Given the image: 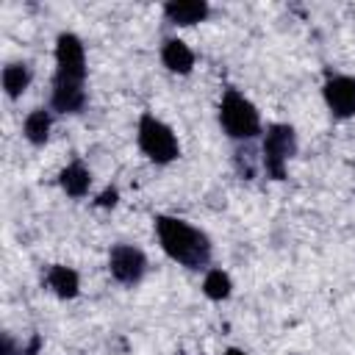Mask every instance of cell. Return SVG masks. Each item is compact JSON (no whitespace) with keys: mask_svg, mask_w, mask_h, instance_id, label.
<instances>
[{"mask_svg":"<svg viewBox=\"0 0 355 355\" xmlns=\"http://www.w3.org/2000/svg\"><path fill=\"white\" fill-rule=\"evenodd\" d=\"M222 355H250V352H244L241 347H227V349H225Z\"/></svg>","mask_w":355,"mask_h":355,"instance_id":"d6986e66","label":"cell"},{"mask_svg":"<svg viewBox=\"0 0 355 355\" xmlns=\"http://www.w3.org/2000/svg\"><path fill=\"white\" fill-rule=\"evenodd\" d=\"M250 144H252V141H250ZM250 144H239L236 153H233V166H236V172H239L244 180H252V178L258 175V169H261V153L255 155V150H252Z\"/></svg>","mask_w":355,"mask_h":355,"instance_id":"2e32d148","label":"cell"},{"mask_svg":"<svg viewBox=\"0 0 355 355\" xmlns=\"http://www.w3.org/2000/svg\"><path fill=\"white\" fill-rule=\"evenodd\" d=\"M297 130L288 122H269L261 133V169L272 180H286L288 161L297 155Z\"/></svg>","mask_w":355,"mask_h":355,"instance_id":"277c9868","label":"cell"},{"mask_svg":"<svg viewBox=\"0 0 355 355\" xmlns=\"http://www.w3.org/2000/svg\"><path fill=\"white\" fill-rule=\"evenodd\" d=\"M147 269H150V261L141 247L119 241L108 250V275L114 283H119L125 288H136L144 280Z\"/></svg>","mask_w":355,"mask_h":355,"instance_id":"8992f818","label":"cell"},{"mask_svg":"<svg viewBox=\"0 0 355 355\" xmlns=\"http://www.w3.org/2000/svg\"><path fill=\"white\" fill-rule=\"evenodd\" d=\"M164 19L175 28H191L211 17V3L205 0H169L164 3Z\"/></svg>","mask_w":355,"mask_h":355,"instance_id":"9c48e42d","label":"cell"},{"mask_svg":"<svg viewBox=\"0 0 355 355\" xmlns=\"http://www.w3.org/2000/svg\"><path fill=\"white\" fill-rule=\"evenodd\" d=\"M0 83L8 100H19L33 83V67L28 61H8L0 72Z\"/></svg>","mask_w":355,"mask_h":355,"instance_id":"4fadbf2b","label":"cell"},{"mask_svg":"<svg viewBox=\"0 0 355 355\" xmlns=\"http://www.w3.org/2000/svg\"><path fill=\"white\" fill-rule=\"evenodd\" d=\"M153 230L158 239V247L169 261L186 269H211L214 258V244L205 230L197 225L172 216V214H155L153 216Z\"/></svg>","mask_w":355,"mask_h":355,"instance_id":"6da1fadb","label":"cell"},{"mask_svg":"<svg viewBox=\"0 0 355 355\" xmlns=\"http://www.w3.org/2000/svg\"><path fill=\"white\" fill-rule=\"evenodd\" d=\"M89 105V92L86 83H67V80H53L50 83V108L53 114H83V108Z\"/></svg>","mask_w":355,"mask_h":355,"instance_id":"ba28073f","label":"cell"},{"mask_svg":"<svg viewBox=\"0 0 355 355\" xmlns=\"http://www.w3.org/2000/svg\"><path fill=\"white\" fill-rule=\"evenodd\" d=\"M136 147L147 161H153L158 166H166L180 158L178 133L172 130V125H166L161 116H155L150 111H144L136 122Z\"/></svg>","mask_w":355,"mask_h":355,"instance_id":"3957f363","label":"cell"},{"mask_svg":"<svg viewBox=\"0 0 355 355\" xmlns=\"http://www.w3.org/2000/svg\"><path fill=\"white\" fill-rule=\"evenodd\" d=\"M158 58L166 67V72H172V75H189L194 69V64H197L194 50L183 39H178V36H169V39L161 42Z\"/></svg>","mask_w":355,"mask_h":355,"instance_id":"7c38bea8","label":"cell"},{"mask_svg":"<svg viewBox=\"0 0 355 355\" xmlns=\"http://www.w3.org/2000/svg\"><path fill=\"white\" fill-rule=\"evenodd\" d=\"M119 202V189L116 186H105L97 197H94V208H114Z\"/></svg>","mask_w":355,"mask_h":355,"instance_id":"e0dca14e","label":"cell"},{"mask_svg":"<svg viewBox=\"0 0 355 355\" xmlns=\"http://www.w3.org/2000/svg\"><path fill=\"white\" fill-rule=\"evenodd\" d=\"M219 128L227 139L239 141V144H250L255 141L261 133H263V122H261V111L258 105L241 94L239 89H225L222 92V100H219Z\"/></svg>","mask_w":355,"mask_h":355,"instance_id":"7a4b0ae2","label":"cell"},{"mask_svg":"<svg viewBox=\"0 0 355 355\" xmlns=\"http://www.w3.org/2000/svg\"><path fill=\"white\" fill-rule=\"evenodd\" d=\"M53 130V108H33L22 119V136L31 147H44Z\"/></svg>","mask_w":355,"mask_h":355,"instance_id":"5bb4252c","label":"cell"},{"mask_svg":"<svg viewBox=\"0 0 355 355\" xmlns=\"http://www.w3.org/2000/svg\"><path fill=\"white\" fill-rule=\"evenodd\" d=\"M53 58H55V72H53V80H67V83H86V47H83V39L72 31H61L55 36V50H53Z\"/></svg>","mask_w":355,"mask_h":355,"instance_id":"5b68a950","label":"cell"},{"mask_svg":"<svg viewBox=\"0 0 355 355\" xmlns=\"http://www.w3.org/2000/svg\"><path fill=\"white\" fill-rule=\"evenodd\" d=\"M42 286L58 300H75L80 294V275L67 263H50L42 275Z\"/></svg>","mask_w":355,"mask_h":355,"instance_id":"8fae6325","label":"cell"},{"mask_svg":"<svg viewBox=\"0 0 355 355\" xmlns=\"http://www.w3.org/2000/svg\"><path fill=\"white\" fill-rule=\"evenodd\" d=\"M322 100L336 119H352L355 116V75L330 72L322 83Z\"/></svg>","mask_w":355,"mask_h":355,"instance_id":"52a82bcc","label":"cell"},{"mask_svg":"<svg viewBox=\"0 0 355 355\" xmlns=\"http://www.w3.org/2000/svg\"><path fill=\"white\" fill-rule=\"evenodd\" d=\"M0 355H28V349L11 333H3V349H0Z\"/></svg>","mask_w":355,"mask_h":355,"instance_id":"ac0fdd59","label":"cell"},{"mask_svg":"<svg viewBox=\"0 0 355 355\" xmlns=\"http://www.w3.org/2000/svg\"><path fill=\"white\" fill-rule=\"evenodd\" d=\"M55 183H58V189H61L67 197H72V200H83V197L92 191L94 175H92V169H89L80 158H72L69 164H64V166L58 169Z\"/></svg>","mask_w":355,"mask_h":355,"instance_id":"30bf717a","label":"cell"},{"mask_svg":"<svg viewBox=\"0 0 355 355\" xmlns=\"http://www.w3.org/2000/svg\"><path fill=\"white\" fill-rule=\"evenodd\" d=\"M202 294H205L208 300H214V302L227 300V297L233 294V280H230V275H227L225 269H219V266L205 269V275H202Z\"/></svg>","mask_w":355,"mask_h":355,"instance_id":"9a60e30c","label":"cell"}]
</instances>
